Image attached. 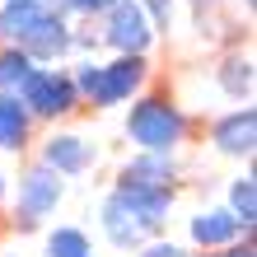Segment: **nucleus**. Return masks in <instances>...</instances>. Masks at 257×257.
I'll use <instances>...</instances> for the list:
<instances>
[{
    "label": "nucleus",
    "mask_w": 257,
    "mask_h": 257,
    "mask_svg": "<svg viewBox=\"0 0 257 257\" xmlns=\"http://www.w3.org/2000/svg\"><path fill=\"white\" fill-rule=\"evenodd\" d=\"M145 14H150V24H155V33L159 28H169L173 24V0H136Z\"/></svg>",
    "instance_id": "nucleus-20"
},
{
    "label": "nucleus",
    "mask_w": 257,
    "mask_h": 257,
    "mask_svg": "<svg viewBox=\"0 0 257 257\" xmlns=\"http://www.w3.org/2000/svg\"><path fill=\"white\" fill-rule=\"evenodd\" d=\"M117 56H145L150 42H155V24L150 14L136 5V0H117V5L103 14V33H98Z\"/></svg>",
    "instance_id": "nucleus-3"
},
{
    "label": "nucleus",
    "mask_w": 257,
    "mask_h": 257,
    "mask_svg": "<svg viewBox=\"0 0 257 257\" xmlns=\"http://www.w3.org/2000/svg\"><path fill=\"white\" fill-rule=\"evenodd\" d=\"M5 187H10V183H5V173H0V201H5Z\"/></svg>",
    "instance_id": "nucleus-24"
},
{
    "label": "nucleus",
    "mask_w": 257,
    "mask_h": 257,
    "mask_svg": "<svg viewBox=\"0 0 257 257\" xmlns=\"http://www.w3.org/2000/svg\"><path fill=\"white\" fill-rule=\"evenodd\" d=\"M210 141H215L220 155H229V159H248V155H252V145H257V108H252V103H243V108H234V112L215 117V126H210Z\"/></svg>",
    "instance_id": "nucleus-8"
},
{
    "label": "nucleus",
    "mask_w": 257,
    "mask_h": 257,
    "mask_svg": "<svg viewBox=\"0 0 257 257\" xmlns=\"http://www.w3.org/2000/svg\"><path fill=\"white\" fill-rule=\"evenodd\" d=\"M136 257H192L183 243H173V238H155V243H141Z\"/></svg>",
    "instance_id": "nucleus-21"
},
{
    "label": "nucleus",
    "mask_w": 257,
    "mask_h": 257,
    "mask_svg": "<svg viewBox=\"0 0 257 257\" xmlns=\"http://www.w3.org/2000/svg\"><path fill=\"white\" fill-rule=\"evenodd\" d=\"M28 131H33V117L14 94H0V150H24Z\"/></svg>",
    "instance_id": "nucleus-13"
},
{
    "label": "nucleus",
    "mask_w": 257,
    "mask_h": 257,
    "mask_svg": "<svg viewBox=\"0 0 257 257\" xmlns=\"http://www.w3.org/2000/svg\"><path fill=\"white\" fill-rule=\"evenodd\" d=\"M173 173H178L173 155H141L122 169L126 183H150V187H173Z\"/></svg>",
    "instance_id": "nucleus-14"
},
{
    "label": "nucleus",
    "mask_w": 257,
    "mask_h": 257,
    "mask_svg": "<svg viewBox=\"0 0 257 257\" xmlns=\"http://www.w3.org/2000/svg\"><path fill=\"white\" fill-rule=\"evenodd\" d=\"M5 5H38V0H5Z\"/></svg>",
    "instance_id": "nucleus-23"
},
{
    "label": "nucleus",
    "mask_w": 257,
    "mask_h": 257,
    "mask_svg": "<svg viewBox=\"0 0 257 257\" xmlns=\"http://www.w3.org/2000/svg\"><path fill=\"white\" fill-rule=\"evenodd\" d=\"M14 98L28 108V117H42V122H56V117L80 108V94H75V84H70V70H56V66H38L19 84Z\"/></svg>",
    "instance_id": "nucleus-2"
},
{
    "label": "nucleus",
    "mask_w": 257,
    "mask_h": 257,
    "mask_svg": "<svg viewBox=\"0 0 257 257\" xmlns=\"http://www.w3.org/2000/svg\"><path fill=\"white\" fill-rule=\"evenodd\" d=\"M238 238H243V224H238L224 206L215 210H201V215H192V243L215 252V248H234Z\"/></svg>",
    "instance_id": "nucleus-10"
},
{
    "label": "nucleus",
    "mask_w": 257,
    "mask_h": 257,
    "mask_svg": "<svg viewBox=\"0 0 257 257\" xmlns=\"http://www.w3.org/2000/svg\"><path fill=\"white\" fill-rule=\"evenodd\" d=\"M94 159H98V150L89 145L84 136L56 131V136H47V145H42V159H38V164H47L56 178H75V173L94 169Z\"/></svg>",
    "instance_id": "nucleus-9"
},
{
    "label": "nucleus",
    "mask_w": 257,
    "mask_h": 257,
    "mask_svg": "<svg viewBox=\"0 0 257 257\" xmlns=\"http://www.w3.org/2000/svg\"><path fill=\"white\" fill-rule=\"evenodd\" d=\"M0 257H19V252H0Z\"/></svg>",
    "instance_id": "nucleus-25"
},
{
    "label": "nucleus",
    "mask_w": 257,
    "mask_h": 257,
    "mask_svg": "<svg viewBox=\"0 0 257 257\" xmlns=\"http://www.w3.org/2000/svg\"><path fill=\"white\" fill-rule=\"evenodd\" d=\"M33 70H38V66L28 61L19 47H5V52H0V94H19V84H24Z\"/></svg>",
    "instance_id": "nucleus-18"
},
{
    "label": "nucleus",
    "mask_w": 257,
    "mask_h": 257,
    "mask_svg": "<svg viewBox=\"0 0 257 257\" xmlns=\"http://www.w3.org/2000/svg\"><path fill=\"white\" fill-rule=\"evenodd\" d=\"M187 136V117L178 103H169L164 94H141L131 98L126 112V141L141 150V155H173Z\"/></svg>",
    "instance_id": "nucleus-1"
},
{
    "label": "nucleus",
    "mask_w": 257,
    "mask_h": 257,
    "mask_svg": "<svg viewBox=\"0 0 257 257\" xmlns=\"http://www.w3.org/2000/svg\"><path fill=\"white\" fill-rule=\"evenodd\" d=\"M47 257H98L94 243H89L84 229H75V224H61V229L47 234Z\"/></svg>",
    "instance_id": "nucleus-17"
},
{
    "label": "nucleus",
    "mask_w": 257,
    "mask_h": 257,
    "mask_svg": "<svg viewBox=\"0 0 257 257\" xmlns=\"http://www.w3.org/2000/svg\"><path fill=\"white\" fill-rule=\"evenodd\" d=\"M224 210L243 224V234H252V224H257V178L252 173H243V178L229 183V206Z\"/></svg>",
    "instance_id": "nucleus-15"
},
{
    "label": "nucleus",
    "mask_w": 257,
    "mask_h": 257,
    "mask_svg": "<svg viewBox=\"0 0 257 257\" xmlns=\"http://www.w3.org/2000/svg\"><path fill=\"white\" fill-rule=\"evenodd\" d=\"M145 80H150V61H145V56H112V61L103 66V80H98V94H94V108H117V103L141 98Z\"/></svg>",
    "instance_id": "nucleus-5"
},
{
    "label": "nucleus",
    "mask_w": 257,
    "mask_h": 257,
    "mask_svg": "<svg viewBox=\"0 0 257 257\" xmlns=\"http://www.w3.org/2000/svg\"><path fill=\"white\" fill-rule=\"evenodd\" d=\"M19 52L28 56L33 66H47V61H61V56H70V24L61 19L56 10L42 5L38 24L28 28V33L19 38Z\"/></svg>",
    "instance_id": "nucleus-7"
},
{
    "label": "nucleus",
    "mask_w": 257,
    "mask_h": 257,
    "mask_svg": "<svg viewBox=\"0 0 257 257\" xmlns=\"http://www.w3.org/2000/svg\"><path fill=\"white\" fill-rule=\"evenodd\" d=\"M215 80H220V89H224L229 98H238V108L252 103V56H248V52H229V56L215 66Z\"/></svg>",
    "instance_id": "nucleus-12"
},
{
    "label": "nucleus",
    "mask_w": 257,
    "mask_h": 257,
    "mask_svg": "<svg viewBox=\"0 0 257 257\" xmlns=\"http://www.w3.org/2000/svg\"><path fill=\"white\" fill-rule=\"evenodd\" d=\"M117 206L131 210V220L141 224V229H159L164 220H169V206H173V187H150V183H126V178H117V187L108 192Z\"/></svg>",
    "instance_id": "nucleus-6"
},
{
    "label": "nucleus",
    "mask_w": 257,
    "mask_h": 257,
    "mask_svg": "<svg viewBox=\"0 0 257 257\" xmlns=\"http://www.w3.org/2000/svg\"><path fill=\"white\" fill-rule=\"evenodd\" d=\"M61 196H66V178H56L47 164H28V169L19 173V201H14V215L42 224V215H52V210L61 206Z\"/></svg>",
    "instance_id": "nucleus-4"
},
{
    "label": "nucleus",
    "mask_w": 257,
    "mask_h": 257,
    "mask_svg": "<svg viewBox=\"0 0 257 257\" xmlns=\"http://www.w3.org/2000/svg\"><path fill=\"white\" fill-rule=\"evenodd\" d=\"M42 5L56 10L61 19H66V14H89V19H94V14H108L117 0H42Z\"/></svg>",
    "instance_id": "nucleus-19"
},
{
    "label": "nucleus",
    "mask_w": 257,
    "mask_h": 257,
    "mask_svg": "<svg viewBox=\"0 0 257 257\" xmlns=\"http://www.w3.org/2000/svg\"><path fill=\"white\" fill-rule=\"evenodd\" d=\"M210 257H257V252H252V243L243 238V243H234V248H224V252H210Z\"/></svg>",
    "instance_id": "nucleus-22"
},
{
    "label": "nucleus",
    "mask_w": 257,
    "mask_h": 257,
    "mask_svg": "<svg viewBox=\"0 0 257 257\" xmlns=\"http://www.w3.org/2000/svg\"><path fill=\"white\" fill-rule=\"evenodd\" d=\"M98 224H103V234H108V243H112V248H122V252H136V248L145 243V229L131 220V210H126V206H117V201H112V196L103 201Z\"/></svg>",
    "instance_id": "nucleus-11"
},
{
    "label": "nucleus",
    "mask_w": 257,
    "mask_h": 257,
    "mask_svg": "<svg viewBox=\"0 0 257 257\" xmlns=\"http://www.w3.org/2000/svg\"><path fill=\"white\" fill-rule=\"evenodd\" d=\"M38 14H42V0L38 5H0V42L19 47V38L38 24Z\"/></svg>",
    "instance_id": "nucleus-16"
}]
</instances>
